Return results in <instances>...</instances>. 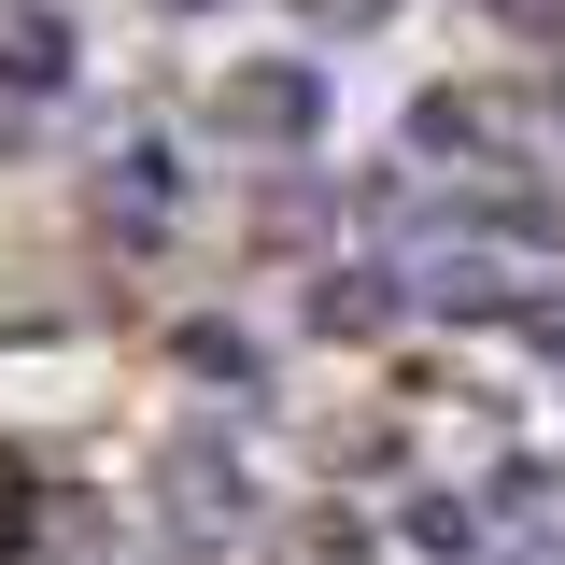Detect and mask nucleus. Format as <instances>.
<instances>
[{
  "label": "nucleus",
  "mask_w": 565,
  "mask_h": 565,
  "mask_svg": "<svg viewBox=\"0 0 565 565\" xmlns=\"http://www.w3.org/2000/svg\"><path fill=\"white\" fill-rule=\"evenodd\" d=\"M226 128H311V71H241V85H226Z\"/></svg>",
  "instance_id": "1"
},
{
  "label": "nucleus",
  "mask_w": 565,
  "mask_h": 565,
  "mask_svg": "<svg viewBox=\"0 0 565 565\" xmlns=\"http://www.w3.org/2000/svg\"><path fill=\"white\" fill-rule=\"evenodd\" d=\"M29 565H114V537H57V552H29Z\"/></svg>",
  "instance_id": "2"
}]
</instances>
